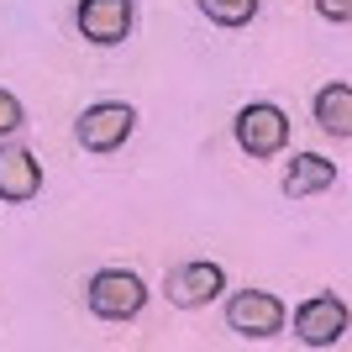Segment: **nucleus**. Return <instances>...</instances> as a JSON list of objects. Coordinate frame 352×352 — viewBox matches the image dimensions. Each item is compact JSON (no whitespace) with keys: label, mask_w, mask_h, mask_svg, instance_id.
<instances>
[{"label":"nucleus","mask_w":352,"mask_h":352,"mask_svg":"<svg viewBox=\"0 0 352 352\" xmlns=\"http://www.w3.org/2000/svg\"><path fill=\"white\" fill-rule=\"evenodd\" d=\"M85 294H89V310L100 321H132L137 310L147 305V284L137 279L132 268H100Z\"/></svg>","instance_id":"nucleus-1"},{"label":"nucleus","mask_w":352,"mask_h":352,"mask_svg":"<svg viewBox=\"0 0 352 352\" xmlns=\"http://www.w3.org/2000/svg\"><path fill=\"white\" fill-rule=\"evenodd\" d=\"M132 126H137V111H132V105L100 100V105H89L85 116L74 121V137H79L85 153H116V147L132 137Z\"/></svg>","instance_id":"nucleus-2"},{"label":"nucleus","mask_w":352,"mask_h":352,"mask_svg":"<svg viewBox=\"0 0 352 352\" xmlns=\"http://www.w3.org/2000/svg\"><path fill=\"white\" fill-rule=\"evenodd\" d=\"M236 142H242V153H252V158H274V153H284V142H289V116L268 100L242 105V111H236Z\"/></svg>","instance_id":"nucleus-3"},{"label":"nucleus","mask_w":352,"mask_h":352,"mask_svg":"<svg viewBox=\"0 0 352 352\" xmlns=\"http://www.w3.org/2000/svg\"><path fill=\"white\" fill-rule=\"evenodd\" d=\"M226 326L236 337H274L284 331V300L268 289H242L226 300Z\"/></svg>","instance_id":"nucleus-4"},{"label":"nucleus","mask_w":352,"mask_h":352,"mask_svg":"<svg viewBox=\"0 0 352 352\" xmlns=\"http://www.w3.org/2000/svg\"><path fill=\"white\" fill-rule=\"evenodd\" d=\"M294 337L305 342V347H337L347 337V305H342L337 294L305 300V305L294 310Z\"/></svg>","instance_id":"nucleus-5"},{"label":"nucleus","mask_w":352,"mask_h":352,"mask_svg":"<svg viewBox=\"0 0 352 352\" xmlns=\"http://www.w3.org/2000/svg\"><path fill=\"white\" fill-rule=\"evenodd\" d=\"M226 289V274H221V263H179L168 279H163V294H168V305H179V310H200V305H210L216 294Z\"/></svg>","instance_id":"nucleus-6"},{"label":"nucleus","mask_w":352,"mask_h":352,"mask_svg":"<svg viewBox=\"0 0 352 352\" xmlns=\"http://www.w3.org/2000/svg\"><path fill=\"white\" fill-rule=\"evenodd\" d=\"M79 37L95 47H116L126 32H132V0H79Z\"/></svg>","instance_id":"nucleus-7"},{"label":"nucleus","mask_w":352,"mask_h":352,"mask_svg":"<svg viewBox=\"0 0 352 352\" xmlns=\"http://www.w3.org/2000/svg\"><path fill=\"white\" fill-rule=\"evenodd\" d=\"M43 190V163L32 158L27 147H0V200L11 206H27L32 195Z\"/></svg>","instance_id":"nucleus-8"},{"label":"nucleus","mask_w":352,"mask_h":352,"mask_svg":"<svg viewBox=\"0 0 352 352\" xmlns=\"http://www.w3.org/2000/svg\"><path fill=\"white\" fill-rule=\"evenodd\" d=\"M331 184H337V163H326L321 153H300V158H289V168H284V195H289V200H305V195L331 190Z\"/></svg>","instance_id":"nucleus-9"},{"label":"nucleus","mask_w":352,"mask_h":352,"mask_svg":"<svg viewBox=\"0 0 352 352\" xmlns=\"http://www.w3.org/2000/svg\"><path fill=\"white\" fill-rule=\"evenodd\" d=\"M316 121H321V132L342 137V142L352 137V85L347 79H331V85L316 95Z\"/></svg>","instance_id":"nucleus-10"},{"label":"nucleus","mask_w":352,"mask_h":352,"mask_svg":"<svg viewBox=\"0 0 352 352\" xmlns=\"http://www.w3.org/2000/svg\"><path fill=\"white\" fill-rule=\"evenodd\" d=\"M200 11L216 27H248L252 16H258V0H200Z\"/></svg>","instance_id":"nucleus-11"},{"label":"nucleus","mask_w":352,"mask_h":352,"mask_svg":"<svg viewBox=\"0 0 352 352\" xmlns=\"http://www.w3.org/2000/svg\"><path fill=\"white\" fill-rule=\"evenodd\" d=\"M16 126H21V100H16L11 89H0V137L16 132Z\"/></svg>","instance_id":"nucleus-12"},{"label":"nucleus","mask_w":352,"mask_h":352,"mask_svg":"<svg viewBox=\"0 0 352 352\" xmlns=\"http://www.w3.org/2000/svg\"><path fill=\"white\" fill-rule=\"evenodd\" d=\"M316 11H321L326 21H337V27H347V21H352V0H316Z\"/></svg>","instance_id":"nucleus-13"}]
</instances>
